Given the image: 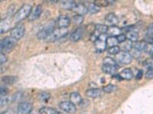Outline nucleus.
I'll return each mask as SVG.
<instances>
[{
    "label": "nucleus",
    "mask_w": 153,
    "mask_h": 114,
    "mask_svg": "<svg viewBox=\"0 0 153 114\" xmlns=\"http://www.w3.org/2000/svg\"><path fill=\"white\" fill-rule=\"evenodd\" d=\"M102 70L103 72L106 73V74H115L118 70V66L117 64V62L110 57H106L103 59Z\"/></svg>",
    "instance_id": "f257e3e1"
},
{
    "label": "nucleus",
    "mask_w": 153,
    "mask_h": 114,
    "mask_svg": "<svg viewBox=\"0 0 153 114\" xmlns=\"http://www.w3.org/2000/svg\"><path fill=\"white\" fill-rule=\"evenodd\" d=\"M32 10V7L30 5L25 4L22 6V8L19 9V10L15 14L13 17V21L15 23H19L21 21L24 20L25 18H28L30 13Z\"/></svg>",
    "instance_id": "f03ea898"
},
{
    "label": "nucleus",
    "mask_w": 153,
    "mask_h": 114,
    "mask_svg": "<svg viewBox=\"0 0 153 114\" xmlns=\"http://www.w3.org/2000/svg\"><path fill=\"white\" fill-rule=\"evenodd\" d=\"M67 34H68V29L67 28H57L51 33V34L46 38L45 40L48 42L55 41V40H58L60 38L65 37Z\"/></svg>",
    "instance_id": "7ed1b4c3"
},
{
    "label": "nucleus",
    "mask_w": 153,
    "mask_h": 114,
    "mask_svg": "<svg viewBox=\"0 0 153 114\" xmlns=\"http://www.w3.org/2000/svg\"><path fill=\"white\" fill-rule=\"evenodd\" d=\"M16 43V40L11 37H5L3 40H1V44H0L1 51L4 53H9L15 47Z\"/></svg>",
    "instance_id": "20e7f679"
},
{
    "label": "nucleus",
    "mask_w": 153,
    "mask_h": 114,
    "mask_svg": "<svg viewBox=\"0 0 153 114\" xmlns=\"http://www.w3.org/2000/svg\"><path fill=\"white\" fill-rule=\"evenodd\" d=\"M25 31V28L24 24H19L11 30L10 37L16 40H20L24 36Z\"/></svg>",
    "instance_id": "39448f33"
},
{
    "label": "nucleus",
    "mask_w": 153,
    "mask_h": 114,
    "mask_svg": "<svg viewBox=\"0 0 153 114\" xmlns=\"http://www.w3.org/2000/svg\"><path fill=\"white\" fill-rule=\"evenodd\" d=\"M116 61L121 64L128 65L132 62V56L129 52H125V51H120L117 55L115 56Z\"/></svg>",
    "instance_id": "423d86ee"
},
{
    "label": "nucleus",
    "mask_w": 153,
    "mask_h": 114,
    "mask_svg": "<svg viewBox=\"0 0 153 114\" xmlns=\"http://www.w3.org/2000/svg\"><path fill=\"white\" fill-rule=\"evenodd\" d=\"M107 34H101L97 40L94 42V46L96 49L99 52H103L106 48V39H107Z\"/></svg>",
    "instance_id": "0eeeda50"
},
{
    "label": "nucleus",
    "mask_w": 153,
    "mask_h": 114,
    "mask_svg": "<svg viewBox=\"0 0 153 114\" xmlns=\"http://www.w3.org/2000/svg\"><path fill=\"white\" fill-rule=\"evenodd\" d=\"M59 107L63 111L68 113L73 114L76 111V106L71 101H62L60 103Z\"/></svg>",
    "instance_id": "6e6552de"
},
{
    "label": "nucleus",
    "mask_w": 153,
    "mask_h": 114,
    "mask_svg": "<svg viewBox=\"0 0 153 114\" xmlns=\"http://www.w3.org/2000/svg\"><path fill=\"white\" fill-rule=\"evenodd\" d=\"M54 30V25L52 24H49L47 27L44 28L42 31H40L37 34V37L40 40L46 39Z\"/></svg>",
    "instance_id": "1a4fd4ad"
},
{
    "label": "nucleus",
    "mask_w": 153,
    "mask_h": 114,
    "mask_svg": "<svg viewBox=\"0 0 153 114\" xmlns=\"http://www.w3.org/2000/svg\"><path fill=\"white\" fill-rule=\"evenodd\" d=\"M32 110V104L28 102H22L18 106V114H28Z\"/></svg>",
    "instance_id": "9d476101"
},
{
    "label": "nucleus",
    "mask_w": 153,
    "mask_h": 114,
    "mask_svg": "<svg viewBox=\"0 0 153 114\" xmlns=\"http://www.w3.org/2000/svg\"><path fill=\"white\" fill-rule=\"evenodd\" d=\"M42 13V5H36L35 7H34V9H32L31 13H30L29 16L28 18V21H35L36 19H38V18L40 17V15Z\"/></svg>",
    "instance_id": "9b49d317"
},
{
    "label": "nucleus",
    "mask_w": 153,
    "mask_h": 114,
    "mask_svg": "<svg viewBox=\"0 0 153 114\" xmlns=\"http://www.w3.org/2000/svg\"><path fill=\"white\" fill-rule=\"evenodd\" d=\"M71 24V20L65 15H61L57 20V25L58 28H67Z\"/></svg>",
    "instance_id": "f8f14e48"
},
{
    "label": "nucleus",
    "mask_w": 153,
    "mask_h": 114,
    "mask_svg": "<svg viewBox=\"0 0 153 114\" xmlns=\"http://www.w3.org/2000/svg\"><path fill=\"white\" fill-rule=\"evenodd\" d=\"M84 28H82V27H79L78 28H76L73 33L71 34V37L70 39L74 42H76L80 40L82 38V36H83V34H84Z\"/></svg>",
    "instance_id": "ddd939ff"
},
{
    "label": "nucleus",
    "mask_w": 153,
    "mask_h": 114,
    "mask_svg": "<svg viewBox=\"0 0 153 114\" xmlns=\"http://www.w3.org/2000/svg\"><path fill=\"white\" fill-rule=\"evenodd\" d=\"M105 21H106L107 26H117V24L119 22V19L116 15H114L113 13H110L106 15Z\"/></svg>",
    "instance_id": "4468645a"
},
{
    "label": "nucleus",
    "mask_w": 153,
    "mask_h": 114,
    "mask_svg": "<svg viewBox=\"0 0 153 114\" xmlns=\"http://www.w3.org/2000/svg\"><path fill=\"white\" fill-rule=\"evenodd\" d=\"M73 10L79 15H84L88 12V9L86 7V5L82 3H76L74 7Z\"/></svg>",
    "instance_id": "2eb2a0df"
},
{
    "label": "nucleus",
    "mask_w": 153,
    "mask_h": 114,
    "mask_svg": "<svg viewBox=\"0 0 153 114\" xmlns=\"http://www.w3.org/2000/svg\"><path fill=\"white\" fill-rule=\"evenodd\" d=\"M120 78L123 80H127V81H130L133 78V72H132V69H124L122 70V72L119 74Z\"/></svg>",
    "instance_id": "dca6fc26"
},
{
    "label": "nucleus",
    "mask_w": 153,
    "mask_h": 114,
    "mask_svg": "<svg viewBox=\"0 0 153 114\" xmlns=\"http://www.w3.org/2000/svg\"><path fill=\"white\" fill-rule=\"evenodd\" d=\"M122 30L118 28L117 26H111L108 28V31L106 32V34L108 37H118L121 34Z\"/></svg>",
    "instance_id": "f3484780"
},
{
    "label": "nucleus",
    "mask_w": 153,
    "mask_h": 114,
    "mask_svg": "<svg viewBox=\"0 0 153 114\" xmlns=\"http://www.w3.org/2000/svg\"><path fill=\"white\" fill-rule=\"evenodd\" d=\"M102 91L99 88H91L86 91V95L87 97H91V98H96V97L100 96Z\"/></svg>",
    "instance_id": "a211bd4d"
},
{
    "label": "nucleus",
    "mask_w": 153,
    "mask_h": 114,
    "mask_svg": "<svg viewBox=\"0 0 153 114\" xmlns=\"http://www.w3.org/2000/svg\"><path fill=\"white\" fill-rule=\"evenodd\" d=\"M70 100L71 102L73 103L74 105L80 104L82 102V97L77 92H73L70 95Z\"/></svg>",
    "instance_id": "6ab92c4d"
},
{
    "label": "nucleus",
    "mask_w": 153,
    "mask_h": 114,
    "mask_svg": "<svg viewBox=\"0 0 153 114\" xmlns=\"http://www.w3.org/2000/svg\"><path fill=\"white\" fill-rule=\"evenodd\" d=\"M126 38L132 42H137L139 39V34L135 31H131L126 33Z\"/></svg>",
    "instance_id": "aec40b11"
},
{
    "label": "nucleus",
    "mask_w": 153,
    "mask_h": 114,
    "mask_svg": "<svg viewBox=\"0 0 153 114\" xmlns=\"http://www.w3.org/2000/svg\"><path fill=\"white\" fill-rule=\"evenodd\" d=\"M75 4H76V3H75L74 1L66 0V1H61V8H62V9H72V10H73Z\"/></svg>",
    "instance_id": "412c9836"
},
{
    "label": "nucleus",
    "mask_w": 153,
    "mask_h": 114,
    "mask_svg": "<svg viewBox=\"0 0 153 114\" xmlns=\"http://www.w3.org/2000/svg\"><path fill=\"white\" fill-rule=\"evenodd\" d=\"M119 43L117 38L116 37H108L106 39V47L109 48L113 47H116Z\"/></svg>",
    "instance_id": "4be33fe9"
},
{
    "label": "nucleus",
    "mask_w": 153,
    "mask_h": 114,
    "mask_svg": "<svg viewBox=\"0 0 153 114\" xmlns=\"http://www.w3.org/2000/svg\"><path fill=\"white\" fill-rule=\"evenodd\" d=\"M132 42L130 40H126L125 42L122 43L121 46H120V50H122V51H125V52H128L129 50L132 49Z\"/></svg>",
    "instance_id": "5701e85b"
},
{
    "label": "nucleus",
    "mask_w": 153,
    "mask_h": 114,
    "mask_svg": "<svg viewBox=\"0 0 153 114\" xmlns=\"http://www.w3.org/2000/svg\"><path fill=\"white\" fill-rule=\"evenodd\" d=\"M17 80V78L15 77V76H4L2 78V81L3 82L5 85H12V84H14L15 82Z\"/></svg>",
    "instance_id": "b1692460"
},
{
    "label": "nucleus",
    "mask_w": 153,
    "mask_h": 114,
    "mask_svg": "<svg viewBox=\"0 0 153 114\" xmlns=\"http://www.w3.org/2000/svg\"><path fill=\"white\" fill-rule=\"evenodd\" d=\"M146 42H143V41H139V42H135V43L132 44V48L134 50H138L139 52H141V51H144L145 48H146Z\"/></svg>",
    "instance_id": "393cba45"
},
{
    "label": "nucleus",
    "mask_w": 153,
    "mask_h": 114,
    "mask_svg": "<svg viewBox=\"0 0 153 114\" xmlns=\"http://www.w3.org/2000/svg\"><path fill=\"white\" fill-rule=\"evenodd\" d=\"M40 114H60L56 110L51 107H42L39 110Z\"/></svg>",
    "instance_id": "a878e982"
},
{
    "label": "nucleus",
    "mask_w": 153,
    "mask_h": 114,
    "mask_svg": "<svg viewBox=\"0 0 153 114\" xmlns=\"http://www.w3.org/2000/svg\"><path fill=\"white\" fill-rule=\"evenodd\" d=\"M95 28H96V31H97L98 33L101 35V34H106L109 27L106 26V25H104V24H97V25H95Z\"/></svg>",
    "instance_id": "bb28decb"
},
{
    "label": "nucleus",
    "mask_w": 153,
    "mask_h": 114,
    "mask_svg": "<svg viewBox=\"0 0 153 114\" xmlns=\"http://www.w3.org/2000/svg\"><path fill=\"white\" fill-rule=\"evenodd\" d=\"M87 9H88V12H90L92 14H96V13H97L100 10V8L98 5H96L95 3L89 4L88 6H87Z\"/></svg>",
    "instance_id": "cd10ccee"
},
{
    "label": "nucleus",
    "mask_w": 153,
    "mask_h": 114,
    "mask_svg": "<svg viewBox=\"0 0 153 114\" xmlns=\"http://www.w3.org/2000/svg\"><path fill=\"white\" fill-rule=\"evenodd\" d=\"M84 21V18L82 15H76L73 17V22L74 24L76 25H80Z\"/></svg>",
    "instance_id": "c85d7f7f"
},
{
    "label": "nucleus",
    "mask_w": 153,
    "mask_h": 114,
    "mask_svg": "<svg viewBox=\"0 0 153 114\" xmlns=\"http://www.w3.org/2000/svg\"><path fill=\"white\" fill-rule=\"evenodd\" d=\"M117 89V87L113 85H108L106 86H104L103 88V91L106 93L108 94H110V93H113V91H115Z\"/></svg>",
    "instance_id": "c756f323"
},
{
    "label": "nucleus",
    "mask_w": 153,
    "mask_h": 114,
    "mask_svg": "<svg viewBox=\"0 0 153 114\" xmlns=\"http://www.w3.org/2000/svg\"><path fill=\"white\" fill-rule=\"evenodd\" d=\"M108 53L111 55H117L120 52V47L118 46H116V47H110V48H108L107 50Z\"/></svg>",
    "instance_id": "7c9ffc66"
},
{
    "label": "nucleus",
    "mask_w": 153,
    "mask_h": 114,
    "mask_svg": "<svg viewBox=\"0 0 153 114\" xmlns=\"http://www.w3.org/2000/svg\"><path fill=\"white\" fill-rule=\"evenodd\" d=\"M9 23L7 21H5V20H4V21H1V33H3V32H5V31H7V30H9Z\"/></svg>",
    "instance_id": "2f4dec72"
},
{
    "label": "nucleus",
    "mask_w": 153,
    "mask_h": 114,
    "mask_svg": "<svg viewBox=\"0 0 153 114\" xmlns=\"http://www.w3.org/2000/svg\"><path fill=\"white\" fill-rule=\"evenodd\" d=\"M94 3L100 8V7H106V6H107V5L110 3V1H106V0H101V1L100 0H97V1L94 2Z\"/></svg>",
    "instance_id": "473e14b6"
},
{
    "label": "nucleus",
    "mask_w": 153,
    "mask_h": 114,
    "mask_svg": "<svg viewBox=\"0 0 153 114\" xmlns=\"http://www.w3.org/2000/svg\"><path fill=\"white\" fill-rule=\"evenodd\" d=\"M22 97V94L20 93V92H18V93L15 94L12 97V100L13 102H17L19 100H21V98Z\"/></svg>",
    "instance_id": "72a5a7b5"
},
{
    "label": "nucleus",
    "mask_w": 153,
    "mask_h": 114,
    "mask_svg": "<svg viewBox=\"0 0 153 114\" xmlns=\"http://www.w3.org/2000/svg\"><path fill=\"white\" fill-rule=\"evenodd\" d=\"M144 51L149 54H153V44H149V43H146V46Z\"/></svg>",
    "instance_id": "f704fd0d"
},
{
    "label": "nucleus",
    "mask_w": 153,
    "mask_h": 114,
    "mask_svg": "<svg viewBox=\"0 0 153 114\" xmlns=\"http://www.w3.org/2000/svg\"><path fill=\"white\" fill-rule=\"evenodd\" d=\"M144 66L145 67H146V69H148L149 70H150V69H153V59H150V60L146 61Z\"/></svg>",
    "instance_id": "c9c22d12"
},
{
    "label": "nucleus",
    "mask_w": 153,
    "mask_h": 114,
    "mask_svg": "<svg viewBox=\"0 0 153 114\" xmlns=\"http://www.w3.org/2000/svg\"><path fill=\"white\" fill-rule=\"evenodd\" d=\"M117 40H118L119 43H122L123 42H125L126 40V35L124 34H121L120 35H119L118 37H117Z\"/></svg>",
    "instance_id": "e433bc0d"
},
{
    "label": "nucleus",
    "mask_w": 153,
    "mask_h": 114,
    "mask_svg": "<svg viewBox=\"0 0 153 114\" xmlns=\"http://www.w3.org/2000/svg\"><path fill=\"white\" fill-rule=\"evenodd\" d=\"M8 88L6 86H5V85H2V86H1V88H0V92H1V96H2V95H3V96H5V94H6L8 93Z\"/></svg>",
    "instance_id": "4c0bfd02"
},
{
    "label": "nucleus",
    "mask_w": 153,
    "mask_h": 114,
    "mask_svg": "<svg viewBox=\"0 0 153 114\" xmlns=\"http://www.w3.org/2000/svg\"><path fill=\"white\" fill-rule=\"evenodd\" d=\"M146 78L147 79H153V69L148 70L146 73Z\"/></svg>",
    "instance_id": "58836bf2"
},
{
    "label": "nucleus",
    "mask_w": 153,
    "mask_h": 114,
    "mask_svg": "<svg viewBox=\"0 0 153 114\" xmlns=\"http://www.w3.org/2000/svg\"><path fill=\"white\" fill-rule=\"evenodd\" d=\"M147 34L150 37H153V23L150 24L147 28Z\"/></svg>",
    "instance_id": "ea45409f"
},
{
    "label": "nucleus",
    "mask_w": 153,
    "mask_h": 114,
    "mask_svg": "<svg viewBox=\"0 0 153 114\" xmlns=\"http://www.w3.org/2000/svg\"><path fill=\"white\" fill-rule=\"evenodd\" d=\"M9 102V97H1V106H3V105H6Z\"/></svg>",
    "instance_id": "a19ab883"
},
{
    "label": "nucleus",
    "mask_w": 153,
    "mask_h": 114,
    "mask_svg": "<svg viewBox=\"0 0 153 114\" xmlns=\"http://www.w3.org/2000/svg\"><path fill=\"white\" fill-rule=\"evenodd\" d=\"M0 62H1V64L5 63V62H7V57H6V56L5 54L2 53L0 54Z\"/></svg>",
    "instance_id": "79ce46f5"
},
{
    "label": "nucleus",
    "mask_w": 153,
    "mask_h": 114,
    "mask_svg": "<svg viewBox=\"0 0 153 114\" xmlns=\"http://www.w3.org/2000/svg\"><path fill=\"white\" fill-rule=\"evenodd\" d=\"M145 42L149 44H153V37L148 36L145 38Z\"/></svg>",
    "instance_id": "37998d69"
},
{
    "label": "nucleus",
    "mask_w": 153,
    "mask_h": 114,
    "mask_svg": "<svg viewBox=\"0 0 153 114\" xmlns=\"http://www.w3.org/2000/svg\"><path fill=\"white\" fill-rule=\"evenodd\" d=\"M143 72L142 71V70H139V72H138L137 75H136V80H141L142 78H143Z\"/></svg>",
    "instance_id": "c03bdc74"
},
{
    "label": "nucleus",
    "mask_w": 153,
    "mask_h": 114,
    "mask_svg": "<svg viewBox=\"0 0 153 114\" xmlns=\"http://www.w3.org/2000/svg\"><path fill=\"white\" fill-rule=\"evenodd\" d=\"M152 59H153V54H152Z\"/></svg>",
    "instance_id": "a18cd8bd"
}]
</instances>
